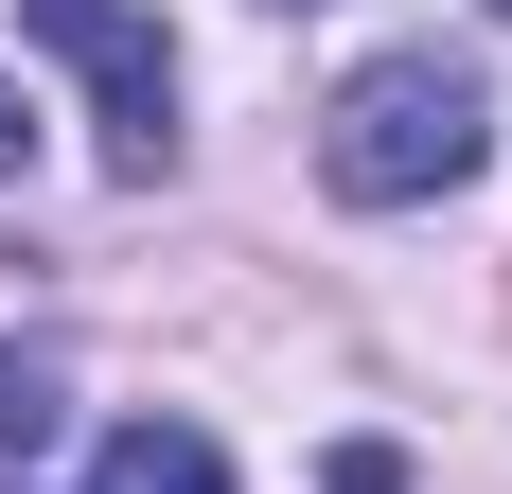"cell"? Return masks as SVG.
Wrapping results in <instances>:
<instances>
[{
    "label": "cell",
    "instance_id": "obj_1",
    "mask_svg": "<svg viewBox=\"0 0 512 494\" xmlns=\"http://www.w3.org/2000/svg\"><path fill=\"white\" fill-rule=\"evenodd\" d=\"M477 142H495V106H477L460 53H371L354 89H336V124H318V177L354 212H424V195H460Z\"/></svg>",
    "mask_w": 512,
    "mask_h": 494
},
{
    "label": "cell",
    "instance_id": "obj_2",
    "mask_svg": "<svg viewBox=\"0 0 512 494\" xmlns=\"http://www.w3.org/2000/svg\"><path fill=\"white\" fill-rule=\"evenodd\" d=\"M18 36L71 53V89H89V124H106V177H159V159H177V53H159L142 0H18Z\"/></svg>",
    "mask_w": 512,
    "mask_h": 494
},
{
    "label": "cell",
    "instance_id": "obj_3",
    "mask_svg": "<svg viewBox=\"0 0 512 494\" xmlns=\"http://www.w3.org/2000/svg\"><path fill=\"white\" fill-rule=\"evenodd\" d=\"M89 494H230V459H212V424H124L89 459Z\"/></svg>",
    "mask_w": 512,
    "mask_h": 494
},
{
    "label": "cell",
    "instance_id": "obj_4",
    "mask_svg": "<svg viewBox=\"0 0 512 494\" xmlns=\"http://www.w3.org/2000/svg\"><path fill=\"white\" fill-rule=\"evenodd\" d=\"M53 442V353H0V459Z\"/></svg>",
    "mask_w": 512,
    "mask_h": 494
},
{
    "label": "cell",
    "instance_id": "obj_5",
    "mask_svg": "<svg viewBox=\"0 0 512 494\" xmlns=\"http://www.w3.org/2000/svg\"><path fill=\"white\" fill-rule=\"evenodd\" d=\"M336 494H407V459H389V442H354V459H336Z\"/></svg>",
    "mask_w": 512,
    "mask_h": 494
},
{
    "label": "cell",
    "instance_id": "obj_6",
    "mask_svg": "<svg viewBox=\"0 0 512 494\" xmlns=\"http://www.w3.org/2000/svg\"><path fill=\"white\" fill-rule=\"evenodd\" d=\"M18 159H36V124H18V89H0V177H18Z\"/></svg>",
    "mask_w": 512,
    "mask_h": 494
},
{
    "label": "cell",
    "instance_id": "obj_7",
    "mask_svg": "<svg viewBox=\"0 0 512 494\" xmlns=\"http://www.w3.org/2000/svg\"><path fill=\"white\" fill-rule=\"evenodd\" d=\"M495 18H512V0H495Z\"/></svg>",
    "mask_w": 512,
    "mask_h": 494
}]
</instances>
